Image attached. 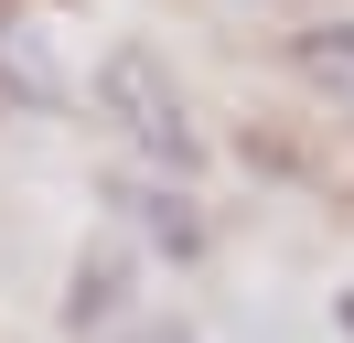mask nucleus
Listing matches in <instances>:
<instances>
[{"mask_svg":"<svg viewBox=\"0 0 354 343\" xmlns=\"http://www.w3.org/2000/svg\"><path fill=\"white\" fill-rule=\"evenodd\" d=\"M118 300H129V257H86V268H75V290H65V322H75V333H97V322H108L118 311Z\"/></svg>","mask_w":354,"mask_h":343,"instance_id":"7ed1b4c3","label":"nucleus"},{"mask_svg":"<svg viewBox=\"0 0 354 343\" xmlns=\"http://www.w3.org/2000/svg\"><path fill=\"white\" fill-rule=\"evenodd\" d=\"M0 107H11V64H0Z\"/></svg>","mask_w":354,"mask_h":343,"instance_id":"423d86ee","label":"nucleus"},{"mask_svg":"<svg viewBox=\"0 0 354 343\" xmlns=\"http://www.w3.org/2000/svg\"><path fill=\"white\" fill-rule=\"evenodd\" d=\"M333 322H344V333H354V290H344V300H333Z\"/></svg>","mask_w":354,"mask_h":343,"instance_id":"39448f33","label":"nucleus"},{"mask_svg":"<svg viewBox=\"0 0 354 343\" xmlns=\"http://www.w3.org/2000/svg\"><path fill=\"white\" fill-rule=\"evenodd\" d=\"M290 64H301L322 97H354V21H311V33H290Z\"/></svg>","mask_w":354,"mask_h":343,"instance_id":"f03ea898","label":"nucleus"},{"mask_svg":"<svg viewBox=\"0 0 354 343\" xmlns=\"http://www.w3.org/2000/svg\"><path fill=\"white\" fill-rule=\"evenodd\" d=\"M129 204H140V225H151V247H161V257H194V247H204L194 204H172V193H129Z\"/></svg>","mask_w":354,"mask_h":343,"instance_id":"20e7f679","label":"nucleus"},{"mask_svg":"<svg viewBox=\"0 0 354 343\" xmlns=\"http://www.w3.org/2000/svg\"><path fill=\"white\" fill-rule=\"evenodd\" d=\"M97 107H108V129L151 172H204V129H194V107L172 97V75L151 54H97Z\"/></svg>","mask_w":354,"mask_h":343,"instance_id":"f257e3e1","label":"nucleus"}]
</instances>
